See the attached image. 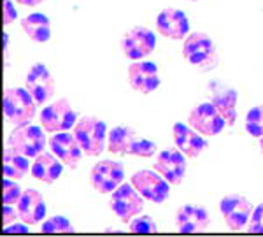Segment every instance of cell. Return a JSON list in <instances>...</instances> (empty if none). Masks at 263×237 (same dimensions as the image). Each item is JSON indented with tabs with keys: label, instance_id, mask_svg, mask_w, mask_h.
<instances>
[{
	"label": "cell",
	"instance_id": "obj_30",
	"mask_svg": "<svg viewBox=\"0 0 263 237\" xmlns=\"http://www.w3.org/2000/svg\"><path fill=\"white\" fill-rule=\"evenodd\" d=\"M248 230L251 234H263V202H260L253 209L251 220L248 223Z\"/></svg>",
	"mask_w": 263,
	"mask_h": 237
},
{
	"label": "cell",
	"instance_id": "obj_23",
	"mask_svg": "<svg viewBox=\"0 0 263 237\" xmlns=\"http://www.w3.org/2000/svg\"><path fill=\"white\" fill-rule=\"evenodd\" d=\"M30 169L32 167L28 156L7 146V150L4 151V176L11 177V179H21L28 174Z\"/></svg>",
	"mask_w": 263,
	"mask_h": 237
},
{
	"label": "cell",
	"instance_id": "obj_3",
	"mask_svg": "<svg viewBox=\"0 0 263 237\" xmlns=\"http://www.w3.org/2000/svg\"><path fill=\"white\" fill-rule=\"evenodd\" d=\"M72 134L81 144L86 156H100L107 142V126L102 120L95 116H83L76 123Z\"/></svg>",
	"mask_w": 263,
	"mask_h": 237
},
{
	"label": "cell",
	"instance_id": "obj_11",
	"mask_svg": "<svg viewBox=\"0 0 263 237\" xmlns=\"http://www.w3.org/2000/svg\"><path fill=\"white\" fill-rule=\"evenodd\" d=\"M125 179V167L121 162L100 160L90 172V185L100 193H112Z\"/></svg>",
	"mask_w": 263,
	"mask_h": 237
},
{
	"label": "cell",
	"instance_id": "obj_33",
	"mask_svg": "<svg viewBox=\"0 0 263 237\" xmlns=\"http://www.w3.org/2000/svg\"><path fill=\"white\" fill-rule=\"evenodd\" d=\"M4 230L7 232V234H12V232H21V234H27L28 230H30V225L28 223H25V222H14V223H11V225H7V227H4Z\"/></svg>",
	"mask_w": 263,
	"mask_h": 237
},
{
	"label": "cell",
	"instance_id": "obj_35",
	"mask_svg": "<svg viewBox=\"0 0 263 237\" xmlns=\"http://www.w3.org/2000/svg\"><path fill=\"white\" fill-rule=\"evenodd\" d=\"M260 150H261V155H263V137L260 139Z\"/></svg>",
	"mask_w": 263,
	"mask_h": 237
},
{
	"label": "cell",
	"instance_id": "obj_17",
	"mask_svg": "<svg viewBox=\"0 0 263 237\" xmlns=\"http://www.w3.org/2000/svg\"><path fill=\"white\" fill-rule=\"evenodd\" d=\"M211 92V102H213L218 111L223 114V118L227 120L228 126H233L237 121V90H233L232 86L224 84L221 81H213L209 84Z\"/></svg>",
	"mask_w": 263,
	"mask_h": 237
},
{
	"label": "cell",
	"instance_id": "obj_21",
	"mask_svg": "<svg viewBox=\"0 0 263 237\" xmlns=\"http://www.w3.org/2000/svg\"><path fill=\"white\" fill-rule=\"evenodd\" d=\"M63 163L60 158H58L54 153H44L42 151L41 155H37L33 158V163H32V177L41 183H46V185H53L58 177L62 176L63 172Z\"/></svg>",
	"mask_w": 263,
	"mask_h": 237
},
{
	"label": "cell",
	"instance_id": "obj_10",
	"mask_svg": "<svg viewBox=\"0 0 263 237\" xmlns=\"http://www.w3.org/2000/svg\"><path fill=\"white\" fill-rule=\"evenodd\" d=\"M156 48L155 32L146 27H134L123 35L121 49L126 58L130 60H144L147 54H151Z\"/></svg>",
	"mask_w": 263,
	"mask_h": 237
},
{
	"label": "cell",
	"instance_id": "obj_18",
	"mask_svg": "<svg viewBox=\"0 0 263 237\" xmlns=\"http://www.w3.org/2000/svg\"><path fill=\"white\" fill-rule=\"evenodd\" d=\"M211 218L207 211L200 206L184 204L176 213V227L181 234H195L209 228Z\"/></svg>",
	"mask_w": 263,
	"mask_h": 237
},
{
	"label": "cell",
	"instance_id": "obj_31",
	"mask_svg": "<svg viewBox=\"0 0 263 237\" xmlns=\"http://www.w3.org/2000/svg\"><path fill=\"white\" fill-rule=\"evenodd\" d=\"M18 18V11L12 0H4V25H11Z\"/></svg>",
	"mask_w": 263,
	"mask_h": 237
},
{
	"label": "cell",
	"instance_id": "obj_7",
	"mask_svg": "<svg viewBox=\"0 0 263 237\" xmlns=\"http://www.w3.org/2000/svg\"><path fill=\"white\" fill-rule=\"evenodd\" d=\"M132 185L149 202L162 204L171 195V183L158 171H137L132 176Z\"/></svg>",
	"mask_w": 263,
	"mask_h": 237
},
{
	"label": "cell",
	"instance_id": "obj_9",
	"mask_svg": "<svg viewBox=\"0 0 263 237\" xmlns=\"http://www.w3.org/2000/svg\"><path fill=\"white\" fill-rule=\"evenodd\" d=\"M253 204L248 200L244 195L240 193H233V195H227L221 198L219 202V213L227 223V227L230 230H242V228L248 225L249 220H251L253 214Z\"/></svg>",
	"mask_w": 263,
	"mask_h": 237
},
{
	"label": "cell",
	"instance_id": "obj_14",
	"mask_svg": "<svg viewBox=\"0 0 263 237\" xmlns=\"http://www.w3.org/2000/svg\"><path fill=\"white\" fill-rule=\"evenodd\" d=\"M156 32L172 41H184L190 35L188 16L176 7H167L156 18Z\"/></svg>",
	"mask_w": 263,
	"mask_h": 237
},
{
	"label": "cell",
	"instance_id": "obj_29",
	"mask_svg": "<svg viewBox=\"0 0 263 237\" xmlns=\"http://www.w3.org/2000/svg\"><path fill=\"white\" fill-rule=\"evenodd\" d=\"M23 195L20 185L16 181H12L11 177L4 179V192H2V202L4 204H18V200Z\"/></svg>",
	"mask_w": 263,
	"mask_h": 237
},
{
	"label": "cell",
	"instance_id": "obj_36",
	"mask_svg": "<svg viewBox=\"0 0 263 237\" xmlns=\"http://www.w3.org/2000/svg\"><path fill=\"white\" fill-rule=\"evenodd\" d=\"M190 2H200V0H190Z\"/></svg>",
	"mask_w": 263,
	"mask_h": 237
},
{
	"label": "cell",
	"instance_id": "obj_28",
	"mask_svg": "<svg viewBox=\"0 0 263 237\" xmlns=\"http://www.w3.org/2000/svg\"><path fill=\"white\" fill-rule=\"evenodd\" d=\"M128 230L134 232V234H153V232L158 230V225L151 216H135L132 222L128 223Z\"/></svg>",
	"mask_w": 263,
	"mask_h": 237
},
{
	"label": "cell",
	"instance_id": "obj_27",
	"mask_svg": "<svg viewBox=\"0 0 263 237\" xmlns=\"http://www.w3.org/2000/svg\"><path fill=\"white\" fill-rule=\"evenodd\" d=\"M156 153V142L149 141V139L137 137L132 141V144L128 148V155L132 156H139V158H149Z\"/></svg>",
	"mask_w": 263,
	"mask_h": 237
},
{
	"label": "cell",
	"instance_id": "obj_6",
	"mask_svg": "<svg viewBox=\"0 0 263 237\" xmlns=\"http://www.w3.org/2000/svg\"><path fill=\"white\" fill-rule=\"evenodd\" d=\"M144 198L134 185L121 183L111 195V211L121 222L128 223L142 213Z\"/></svg>",
	"mask_w": 263,
	"mask_h": 237
},
{
	"label": "cell",
	"instance_id": "obj_8",
	"mask_svg": "<svg viewBox=\"0 0 263 237\" xmlns=\"http://www.w3.org/2000/svg\"><path fill=\"white\" fill-rule=\"evenodd\" d=\"M188 125L200 132L203 137H214L223 132V129L227 126V120L213 102H202L190 113Z\"/></svg>",
	"mask_w": 263,
	"mask_h": 237
},
{
	"label": "cell",
	"instance_id": "obj_22",
	"mask_svg": "<svg viewBox=\"0 0 263 237\" xmlns=\"http://www.w3.org/2000/svg\"><path fill=\"white\" fill-rule=\"evenodd\" d=\"M21 30L30 41L44 44L51 39V21L42 12H32L21 20Z\"/></svg>",
	"mask_w": 263,
	"mask_h": 237
},
{
	"label": "cell",
	"instance_id": "obj_19",
	"mask_svg": "<svg viewBox=\"0 0 263 237\" xmlns=\"http://www.w3.org/2000/svg\"><path fill=\"white\" fill-rule=\"evenodd\" d=\"M16 209L20 213V220L25 223H28L30 227L39 225L41 222H44L46 216V202L41 192H37L35 188H28L23 192V195L16 204Z\"/></svg>",
	"mask_w": 263,
	"mask_h": 237
},
{
	"label": "cell",
	"instance_id": "obj_20",
	"mask_svg": "<svg viewBox=\"0 0 263 237\" xmlns=\"http://www.w3.org/2000/svg\"><path fill=\"white\" fill-rule=\"evenodd\" d=\"M172 139L176 146L184 153L188 158H197L202 155V151L207 148V142L200 132L190 125L176 123L172 126Z\"/></svg>",
	"mask_w": 263,
	"mask_h": 237
},
{
	"label": "cell",
	"instance_id": "obj_4",
	"mask_svg": "<svg viewBox=\"0 0 263 237\" xmlns=\"http://www.w3.org/2000/svg\"><path fill=\"white\" fill-rule=\"evenodd\" d=\"M46 130L37 125H18L7 137V146L20 151L28 158H35L46 148Z\"/></svg>",
	"mask_w": 263,
	"mask_h": 237
},
{
	"label": "cell",
	"instance_id": "obj_5",
	"mask_svg": "<svg viewBox=\"0 0 263 237\" xmlns=\"http://www.w3.org/2000/svg\"><path fill=\"white\" fill-rule=\"evenodd\" d=\"M41 125L48 134L67 132L78 123V114L67 99H58L57 102L46 105L41 111Z\"/></svg>",
	"mask_w": 263,
	"mask_h": 237
},
{
	"label": "cell",
	"instance_id": "obj_12",
	"mask_svg": "<svg viewBox=\"0 0 263 237\" xmlns=\"http://www.w3.org/2000/svg\"><path fill=\"white\" fill-rule=\"evenodd\" d=\"M25 88L30 92L39 105H44L49 102L54 95V79L51 76L49 69L44 63H35L32 65V69L28 70L27 78H25Z\"/></svg>",
	"mask_w": 263,
	"mask_h": 237
},
{
	"label": "cell",
	"instance_id": "obj_32",
	"mask_svg": "<svg viewBox=\"0 0 263 237\" xmlns=\"http://www.w3.org/2000/svg\"><path fill=\"white\" fill-rule=\"evenodd\" d=\"M16 220H20V213L18 209L11 207V204H4V214H2V222H4V227L11 225L14 223Z\"/></svg>",
	"mask_w": 263,
	"mask_h": 237
},
{
	"label": "cell",
	"instance_id": "obj_34",
	"mask_svg": "<svg viewBox=\"0 0 263 237\" xmlns=\"http://www.w3.org/2000/svg\"><path fill=\"white\" fill-rule=\"evenodd\" d=\"M42 2H44V0H16V4H18V6H23V7H35Z\"/></svg>",
	"mask_w": 263,
	"mask_h": 237
},
{
	"label": "cell",
	"instance_id": "obj_24",
	"mask_svg": "<svg viewBox=\"0 0 263 237\" xmlns=\"http://www.w3.org/2000/svg\"><path fill=\"white\" fill-rule=\"evenodd\" d=\"M135 139V130L126 125H118L107 134V151L112 155H128V148Z\"/></svg>",
	"mask_w": 263,
	"mask_h": 237
},
{
	"label": "cell",
	"instance_id": "obj_16",
	"mask_svg": "<svg viewBox=\"0 0 263 237\" xmlns=\"http://www.w3.org/2000/svg\"><path fill=\"white\" fill-rule=\"evenodd\" d=\"M49 146H51V151H53L69 169L78 167L84 155L79 141L76 139L74 134H69V130H67V132L53 134V137L49 139Z\"/></svg>",
	"mask_w": 263,
	"mask_h": 237
},
{
	"label": "cell",
	"instance_id": "obj_2",
	"mask_svg": "<svg viewBox=\"0 0 263 237\" xmlns=\"http://www.w3.org/2000/svg\"><path fill=\"white\" fill-rule=\"evenodd\" d=\"M37 104L27 88H6L4 90V114L14 126L32 123L37 113Z\"/></svg>",
	"mask_w": 263,
	"mask_h": 237
},
{
	"label": "cell",
	"instance_id": "obj_25",
	"mask_svg": "<svg viewBox=\"0 0 263 237\" xmlns=\"http://www.w3.org/2000/svg\"><path fill=\"white\" fill-rule=\"evenodd\" d=\"M246 132L251 137H263V104L254 105L246 114Z\"/></svg>",
	"mask_w": 263,
	"mask_h": 237
},
{
	"label": "cell",
	"instance_id": "obj_26",
	"mask_svg": "<svg viewBox=\"0 0 263 237\" xmlns=\"http://www.w3.org/2000/svg\"><path fill=\"white\" fill-rule=\"evenodd\" d=\"M74 230L76 227L65 216H51L48 220H44V223L41 225L42 234H70Z\"/></svg>",
	"mask_w": 263,
	"mask_h": 237
},
{
	"label": "cell",
	"instance_id": "obj_15",
	"mask_svg": "<svg viewBox=\"0 0 263 237\" xmlns=\"http://www.w3.org/2000/svg\"><path fill=\"white\" fill-rule=\"evenodd\" d=\"M128 83L135 92L149 95L160 86L158 65L155 62L135 60L128 67Z\"/></svg>",
	"mask_w": 263,
	"mask_h": 237
},
{
	"label": "cell",
	"instance_id": "obj_13",
	"mask_svg": "<svg viewBox=\"0 0 263 237\" xmlns=\"http://www.w3.org/2000/svg\"><path fill=\"white\" fill-rule=\"evenodd\" d=\"M155 171H158L171 185H181L186 176V155L177 146L163 150L156 156Z\"/></svg>",
	"mask_w": 263,
	"mask_h": 237
},
{
	"label": "cell",
	"instance_id": "obj_1",
	"mask_svg": "<svg viewBox=\"0 0 263 237\" xmlns=\"http://www.w3.org/2000/svg\"><path fill=\"white\" fill-rule=\"evenodd\" d=\"M182 57L200 72H209L219 63L214 41L203 32H193L186 37L182 46Z\"/></svg>",
	"mask_w": 263,
	"mask_h": 237
}]
</instances>
